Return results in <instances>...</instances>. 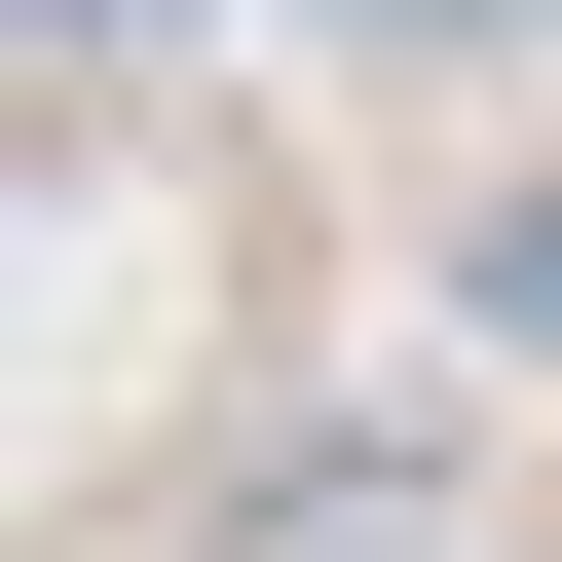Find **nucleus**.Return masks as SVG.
I'll list each match as a JSON object with an SVG mask.
<instances>
[{
  "mask_svg": "<svg viewBox=\"0 0 562 562\" xmlns=\"http://www.w3.org/2000/svg\"><path fill=\"white\" fill-rule=\"evenodd\" d=\"M375 76H562V0H338Z\"/></svg>",
  "mask_w": 562,
  "mask_h": 562,
  "instance_id": "f03ea898",
  "label": "nucleus"
},
{
  "mask_svg": "<svg viewBox=\"0 0 562 562\" xmlns=\"http://www.w3.org/2000/svg\"><path fill=\"white\" fill-rule=\"evenodd\" d=\"M450 338H487V375H562V150H525V188H450Z\"/></svg>",
  "mask_w": 562,
  "mask_h": 562,
  "instance_id": "f257e3e1",
  "label": "nucleus"
}]
</instances>
